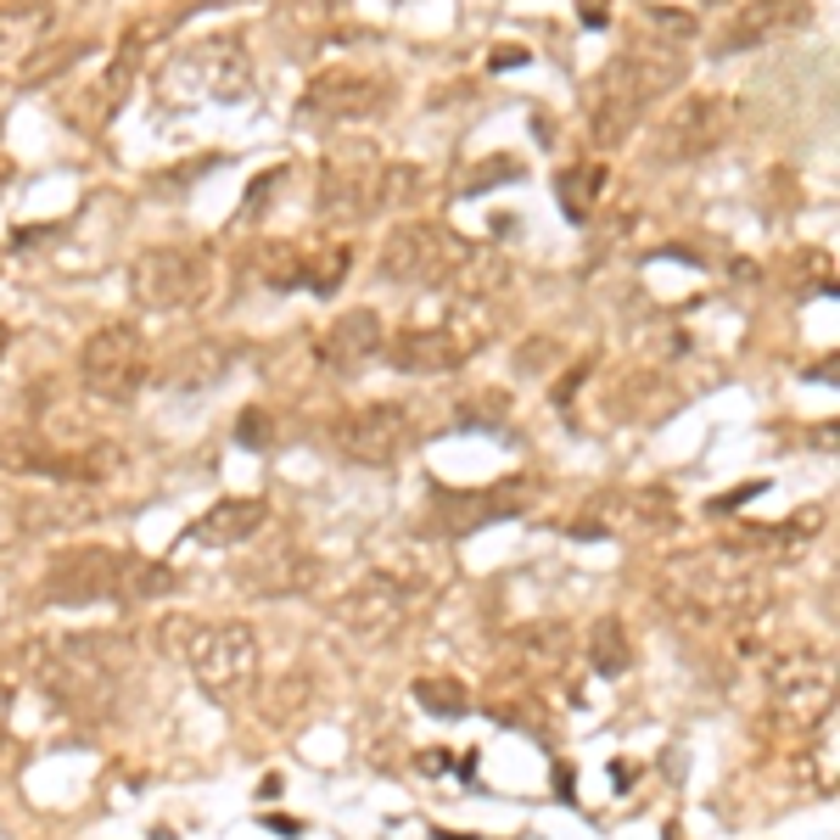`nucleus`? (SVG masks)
<instances>
[{
	"instance_id": "f257e3e1",
	"label": "nucleus",
	"mask_w": 840,
	"mask_h": 840,
	"mask_svg": "<svg viewBox=\"0 0 840 840\" xmlns=\"http://www.w3.org/2000/svg\"><path fill=\"white\" fill-rule=\"evenodd\" d=\"M774 582L739 549H695L661 566V606L690 628H745L768 611Z\"/></svg>"
},
{
	"instance_id": "f03ea898",
	"label": "nucleus",
	"mask_w": 840,
	"mask_h": 840,
	"mask_svg": "<svg viewBox=\"0 0 840 840\" xmlns=\"http://www.w3.org/2000/svg\"><path fill=\"white\" fill-rule=\"evenodd\" d=\"M684 51L679 45H655V40H644V45H633V51H617L600 73H595V84H588V140L595 146H622L633 129H639V118H644V107L655 102V96H666V91H679L684 84Z\"/></svg>"
},
{
	"instance_id": "7ed1b4c3",
	"label": "nucleus",
	"mask_w": 840,
	"mask_h": 840,
	"mask_svg": "<svg viewBox=\"0 0 840 840\" xmlns=\"http://www.w3.org/2000/svg\"><path fill=\"white\" fill-rule=\"evenodd\" d=\"M157 644L162 655H175L197 672V684L230 706L259 684V633L246 622H202V617H162L157 622Z\"/></svg>"
},
{
	"instance_id": "20e7f679",
	"label": "nucleus",
	"mask_w": 840,
	"mask_h": 840,
	"mask_svg": "<svg viewBox=\"0 0 840 840\" xmlns=\"http://www.w3.org/2000/svg\"><path fill=\"white\" fill-rule=\"evenodd\" d=\"M175 588V571L151 555H135V549H67L51 560L45 571V588L40 595L51 606H96V600H118V606H135V600H162Z\"/></svg>"
},
{
	"instance_id": "39448f33",
	"label": "nucleus",
	"mask_w": 840,
	"mask_h": 840,
	"mask_svg": "<svg viewBox=\"0 0 840 840\" xmlns=\"http://www.w3.org/2000/svg\"><path fill=\"white\" fill-rule=\"evenodd\" d=\"M487 343H493V314H487V303L454 297V308H449L443 319H432V325H414V319H409L403 330H392V343H387L381 354H387L392 370H403V376H443V370L471 365Z\"/></svg>"
},
{
	"instance_id": "423d86ee",
	"label": "nucleus",
	"mask_w": 840,
	"mask_h": 840,
	"mask_svg": "<svg viewBox=\"0 0 840 840\" xmlns=\"http://www.w3.org/2000/svg\"><path fill=\"white\" fill-rule=\"evenodd\" d=\"M252 91V62H246V40L241 34H208L191 40L186 51H175L157 67V96L191 107V102H241Z\"/></svg>"
},
{
	"instance_id": "0eeeda50",
	"label": "nucleus",
	"mask_w": 840,
	"mask_h": 840,
	"mask_svg": "<svg viewBox=\"0 0 840 840\" xmlns=\"http://www.w3.org/2000/svg\"><path fill=\"white\" fill-rule=\"evenodd\" d=\"M768 712L785 734H812L834 712V661L812 650H779L768 661Z\"/></svg>"
},
{
	"instance_id": "6e6552de",
	"label": "nucleus",
	"mask_w": 840,
	"mask_h": 840,
	"mask_svg": "<svg viewBox=\"0 0 840 840\" xmlns=\"http://www.w3.org/2000/svg\"><path fill=\"white\" fill-rule=\"evenodd\" d=\"M213 286V259L202 246H146L129 259V297L151 314L197 308Z\"/></svg>"
},
{
	"instance_id": "1a4fd4ad",
	"label": "nucleus",
	"mask_w": 840,
	"mask_h": 840,
	"mask_svg": "<svg viewBox=\"0 0 840 840\" xmlns=\"http://www.w3.org/2000/svg\"><path fill=\"white\" fill-rule=\"evenodd\" d=\"M151 365H146V336L129 325V319H113V325H96L78 348V381L91 398L102 403H129L140 387H146Z\"/></svg>"
},
{
	"instance_id": "9d476101",
	"label": "nucleus",
	"mask_w": 840,
	"mask_h": 840,
	"mask_svg": "<svg viewBox=\"0 0 840 840\" xmlns=\"http://www.w3.org/2000/svg\"><path fill=\"white\" fill-rule=\"evenodd\" d=\"M381 168L387 157L376 146H336L319 168L314 208L330 224H370L381 213Z\"/></svg>"
},
{
	"instance_id": "9b49d317",
	"label": "nucleus",
	"mask_w": 840,
	"mask_h": 840,
	"mask_svg": "<svg viewBox=\"0 0 840 840\" xmlns=\"http://www.w3.org/2000/svg\"><path fill=\"white\" fill-rule=\"evenodd\" d=\"M409 611H414V588L398 571H381V566L365 571V577H354L343 595L330 600V617L343 622L354 639H365V644L398 639L403 622H409Z\"/></svg>"
},
{
	"instance_id": "f8f14e48",
	"label": "nucleus",
	"mask_w": 840,
	"mask_h": 840,
	"mask_svg": "<svg viewBox=\"0 0 840 840\" xmlns=\"http://www.w3.org/2000/svg\"><path fill=\"white\" fill-rule=\"evenodd\" d=\"M124 465L118 443L96 438L84 454H56L34 427H7L0 432V471H18V476H56V482H107Z\"/></svg>"
},
{
	"instance_id": "ddd939ff",
	"label": "nucleus",
	"mask_w": 840,
	"mask_h": 840,
	"mask_svg": "<svg viewBox=\"0 0 840 840\" xmlns=\"http://www.w3.org/2000/svg\"><path fill=\"white\" fill-rule=\"evenodd\" d=\"M454 246H460V235L449 224H438V219H403V224L387 230L376 270L392 286H427L432 292L443 281L449 259H454Z\"/></svg>"
},
{
	"instance_id": "4468645a",
	"label": "nucleus",
	"mask_w": 840,
	"mask_h": 840,
	"mask_svg": "<svg viewBox=\"0 0 840 840\" xmlns=\"http://www.w3.org/2000/svg\"><path fill=\"white\" fill-rule=\"evenodd\" d=\"M392 96V84L387 73L376 67H354V62H336L325 73L308 78V91H303V118H319V124H359L370 113H381Z\"/></svg>"
},
{
	"instance_id": "2eb2a0df",
	"label": "nucleus",
	"mask_w": 840,
	"mask_h": 840,
	"mask_svg": "<svg viewBox=\"0 0 840 840\" xmlns=\"http://www.w3.org/2000/svg\"><path fill=\"white\" fill-rule=\"evenodd\" d=\"M414 438V414L403 403H359V409H343L330 420V443L343 449L354 465H392Z\"/></svg>"
},
{
	"instance_id": "dca6fc26",
	"label": "nucleus",
	"mask_w": 840,
	"mask_h": 840,
	"mask_svg": "<svg viewBox=\"0 0 840 840\" xmlns=\"http://www.w3.org/2000/svg\"><path fill=\"white\" fill-rule=\"evenodd\" d=\"M728 135V102L723 96H684L655 129V162H695L717 151Z\"/></svg>"
},
{
	"instance_id": "f3484780",
	"label": "nucleus",
	"mask_w": 840,
	"mask_h": 840,
	"mask_svg": "<svg viewBox=\"0 0 840 840\" xmlns=\"http://www.w3.org/2000/svg\"><path fill=\"white\" fill-rule=\"evenodd\" d=\"M807 18H812V0H745V7L723 23V34H717L712 51H717V56L763 51V45H774V40L807 29Z\"/></svg>"
},
{
	"instance_id": "a211bd4d",
	"label": "nucleus",
	"mask_w": 840,
	"mask_h": 840,
	"mask_svg": "<svg viewBox=\"0 0 840 840\" xmlns=\"http://www.w3.org/2000/svg\"><path fill=\"white\" fill-rule=\"evenodd\" d=\"M511 281H516V270H511V259H504L498 246L460 235L454 259H449V270H443V281L432 292H449V297H465V303H487L498 292H511Z\"/></svg>"
},
{
	"instance_id": "6ab92c4d",
	"label": "nucleus",
	"mask_w": 840,
	"mask_h": 840,
	"mask_svg": "<svg viewBox=\"0 0 840 840\" xmlns=\"http://www.w3.org/2000/svg\"><path fill=\"white\" fill-rule=\"evenodd\" d=\"M387 348V330H381V314L376 308H348V314H336L319 336V365L336 370V376H354L365 370L376 354Z\"/></svg>"
},
{
	"instance_id": "aec40b11",
	"label": "nucleus",
	"mask_w": 840,
	"mask_h": 840,
	"mask_svg": "<svg viewBox=\"0 0 840 840\" xmlns=\"http://www.w3.org/2000/svg\"><path fill=\"white\" fill-rule=\"evenodd\" d=\"M51 23H56L51 0H12V7H0V84L23 78V67L45 45Z\"/></svg>"
},
{
	"instance_id": "412c9836",
	"label": "nucleus",
	"mask_w": 840,
	"mask_h": 840,
	"mask_svg": "<svg viewBox=\"0 0 840 840\" xmlns=\"http://www.w3.org/2000/svg\"><path fill=\"white\" fill-rule=\"evenodd\" d=\"M270 522V504L264 498H252V493H241V498H219V504H208V511L191 522V544H202V549H235V544H246L252 533H259Z\"/></svg>"
},
{
	"instance_id": "4be33fe9",
	"label": "nucleus",
	"mask_w": 840,
	"mask_h": 840,
	"mask_svg": "<svg viewBox=\"0 0 840 840\" xmlns=\"http://www.w3.org/2000/svg\"><path fill=\"white\" fill-rule=\"evenodd\" d=\"M319 582V560L303 549H281V555H259L252 566H241V588L252 600H281V595H303Z\"/></svg>"
},
{
	"instance_id": "5701e85b",
	"label": "nucleus",
	"mask_w": 840,
	"mask_h": 840,
	"mask_svg": "<svg viewBox=\"0 0 840 840\" xmlns=\"http://www.w3.org/2000/svg\"><path fill=\"white\" fill-rule=\"evenodd\" d=\"M348 264H354L348 241H297V286L314 292V297H330L343 286Z\"/></svg>"
},
{
	"instance_id": "b1692460",
	"label": "nucleus",
	"mask_w": 840,
	"mask_h": 840,
	"mask_svg": "<svg viewBox=\"0 0 840 840\" xmlns=\"http://www.w3.org/2000/svg\"><path fill=\"white\" fill-rule=\"evenodd\" d=\"M555 191H560V213L571 224H588V219H595V208H600V191H606V162H595V157L566 162L555 175Z\"/></svg>"
},
{
	"instance_id": "393cba45",
	"label": "nucleus",
	"mask_w": 840,
	"mask_h": 840,
	"mask_svg": "<svg viewBox=\"0 0 840 840\" xmlns=\"http://www.w3.org/2000/svg\"><path fill=\"white\" fill-rule=\"evenodd\" d=\"M224 365H230V348L224 343H213V336H197L191 348H180L175 359H168V370H162V387H213L219 376H224Z\"/></svg>"
},
{
	"instance_id": "a878e982",
	"label": "nucleus",
	"mask_w": 840,
	"mask_h": 840,
	"mask_svg": "<svg viewBox=\"0 0 840 840\" xmlns=\"http://www.w3.org/2000/svg\"><path fill=\"white\" fill-rule=\"evenodd\" d=\"M588 661H595L600 679H622L633 666V650H628V628L617 617H600L595 633H588Z\"/></svg>"
},
{
	"instance_id": "bb28decb",
	"label": "nucleus",
	"mask_w": 840,
	"mask_h": 840,
	"mask_svg": "<svg viewBox=\"0 0 840 840\" xmlns=\"http://www.w3.org/2000/svg\"><path fill=\"white\" fill-rule=\"evenodd\" d=\"M91 516H96L91 504H56V498H23L18 504V527L23 533H62V527H78Z\"/></svg>"
},
{
	"instance_id": "cd10ccee",
	"label": "nucleus",
	"mask_w": 840,
	"mask_h": 840,
	"mask_svg": "<svg viewBox=\"0 0 840 840\" xmlns=\"http://www.w3.org/2000/svg\"><path fill=\"white\" fill-rule=\"evenodd\" d=\"M511 650L522 661H533V666H560L566 661V628L560 622H533V628H522L511 639Z\"/></svg>"
},
{
	"instance_id": "c85d7f7f",
	"label": "nucleus",
	"mask_w": 840,
	"mask_h": 840,
	"mask_svg": "<svg viewBox=\"0 0 840 840\" xmlns=\"http://www.w3.org/2000/svg\"><path fill=\"white\" fill-rule=\"evenodd\" d=\"M695 18L684 12V7H644V40H655V45H690L695 40Z\"/></svg>"
},
{
	"instance_id": "c756f323",
	"label": "nucleus",
	"mask_w": 840,
	"mask_h": 840,
	"mask_svg": "<svg viewBox=\"0 0 840 840\" xmlns=\"http://www.w3.org/2000/svg\"><path fill=\"white\" fill-rule=\"evenodd\" d=\"M414 701L427 706L432 717H465L471 712V695L454 679H414Z\"/></svg>"
},
{
	"instance_id": "7c9ffc66",
	"label": "nucleus",
	"mask_w": 840,
	"mask_h": 840,
	"mask_svg": "<svg viewBox=\"0 0 840 840\" xmlns=\"http://www.w3.org/2000/svg\"><path fill=\"white\" fill-rule=\"evenodd\" d=\"M420 191H427V175H420L414 162H387L381 168V213L387 208H409Z\"/></svg>"
},
{
	"instance_id": "2f4dec72",
	"label": "nucleus",
	"mask_w": 840,
	"mask_h": 840,
	"mask_svg": "<svg viewBox=\"0 0 840 840\" xmlns=\"http://www.w3.org/2000/svg\"><path fill=\"white\" fill-rule=\"evenodd\" d=\"M208 168H219V157H202V162H175V168H162V175H151V180H146V191H151V197H162V202H175L186 186H197V180L208 175Z\"/></svg>"
},
{
	"instance_id": "473e14b6",
	"label": "nucleus",
	"mask_w": 840,
	"mask_h": 840,
	"mask_svg": "<svg viewBox=\"0 0 840 840\" xmlns=\"http://www.w3.org/2000/svg\"><path fill=\"white\" fill-rule=\"evenodd\" d=\"M270 414L264 409H241V420H235V443L241 449H270Z\"/></svg>"
},
{
	"instance_id": "72a5a7b5",
	"label": "nucleus",
	"mask_w": 840,
	"mask_h": 840,
	"mask_svg": "<svg viewBox=\"0 0 840 840\" xmlns=\"http://www.w3.org/2000/svg\"><path fill=\"white\" fill-rule=\"evenodd\" d=\"M281 180H286V168H264V175L246 186V208H241L235 219H241V224H246V219H259V213H264V202H270V191H275Z\"/></svg>"
},
{
	"instance_id": "f704fd0d",
	"label": "nucleus",
	"mask_w": 840,
	"mask_h": 840,
	"mask_svg": "<svg viewBox=\"0 0 840 840\" xmlns=\"http://www.w3.org/2000/svg\"><path fill=\"white\" fill-rule=\"evenodd\" d=\"M522 175V162H487V168H476V175L465 180V197H476L482 186H493V180H516Z\"/></svg>"
},
{
	"instance_id": "c9c22d12",
	"label": "nucleus",
	"mask_w": 840,
	"mask_h": 840,
	"mask_svg": "<svg viewBox=\"0 0 840 840\" xmlns=\"http://www.w3.org/2000/svg\"><path fill=\"white\" fill-rule=\"evenodd\" d=\"M343 7H348V0H297V12H303L308 23H325V18H336Z\"/></svg>"
},
{
	"instance_id": "e433bc0d",
	"label": "nucleus",
	"mask_w": 840,
	"mask_h": 840,
	"mask_svg": "<svg viewBox=\"0 0 840 840\" xmlns=\"http://www.w3.org/2000/svg\"><path fill=\"white\" fill-rule=\"evenodd\" d=\"M577 12H582V29H606V23H611L606 0H577Z\"/></svg>"
},
{
	"instance_id": "4c0bfd02",
	"label": "nucleus",
	"mask_w": 840,
	"mask_h": 840,
	"mask_svg": "<svg viewBox=\"0 0 840 840\" xmlns=\"http://www.w3.org/2000/svg\"><path fill=\"white\" fill-rule=\"evenodd\" d=\"M493 67H527V45H493Z\"/></svg>"
},
{
	"instance_id": "58836bf2",
	"label": "nucleus",
	"mask_w": 840,
	"mask_h": 840,
	"mask_svg": "<svg viewBox=\"0 0 840 840\" xmlns=\"http://www.w3.org/2000/svg\"><path fill=\"white\" fill-rule=\"evenodd\" d=\"M7 723H12V690L0 684V739H7Z\"/></svg>"
},
{
	"instance_id": "ea45409f",
	"label": "nucleus",
	"mask_w": 840,
	"mask_h": 840,
	"mask_svg": "<svg viewBox=\"0 0 840 840\" xmlns=\"http://www.w3.org/2000/svg\"><path fill=\"white\" fill-rule=\"evenodd\" d=\"M264 829H275V834H297V818H264Z\"/></svg>"
},
{
	"instance_id": "a19ab883",
	"label": "nucleus",
	"mask_w": 840,
	"mask_h": 840,
	"mask_svg": "<svg viewBox=\"0 0 840 840\" xmlns=\"http://www.w3.org/2000/svg\"><path fill=\"white\" fill-rule=\"evenodd\" d=\"M12 180V162H0V186H7Z\"/></svg>"
},
{
	"instance_id": "79ce46f5",
	"label": "nucleus",
	"mask_w": 840,
	"mask_h": 840,
	"mask_svg": "<svg viewBox=\"0 0 840 840\" xmlns=\"http://www.w3.org/2000/svg\"><path fill=\"white\" fill-rule=\"evenodd\" d=\"M7 343H12V336H7V325H0V354H7Z\"/></svg>"
}]
</instances>
